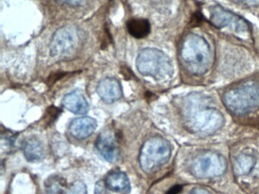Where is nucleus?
<instances>
[{
    "mask_svg": "<svg viewBox=\"0 0 259 194\" xmlns=\"http://www.w3.org/2000/svg\"><path fill=\"white\" fill-rule=\"evenodd\" d=\"M181 58L186 69L193 74H204L211 64V53L207 41L197 34H189L183 41Z\"/></svg>",
    "mask_w": 259,
    "mask_h": 194,
    "instance_id": "f257e3e1",
    "label": "nucleus"
},
{
    "mask_svg": "<svg viewBox=\"0 0 259 194\" xmlns=\"http://www.w3.org/2000/svg\"><path fill=\"white\" fill-rule=\"evenodd\" d=\"M198 103L195 99H191L186 108V119L192 130L200 133H210L220 128L223 122V117L216 109L207 104Z\"/></svg>",
    "mask_w": 259,
    "mask_h": 194,
    "instance_id": "f03ea898",
    "label": "nucleus"
},
{
    "mask_svg": "<svg viewBox=\"0 0 259 194\" xmlns=\"http://www.w3.org/2000/svg\"><path fill=\"white\" fill-rule=\"evenodd\" d=\"M136 66L142 75L154 77L156 80L167 78L174 71L170 59L157 48L142 50L138 56Z\"/></svg>",
    "mask_w": 259,
    "mask_h": 194,
    "instance_id": "7ed1b4c3",
    "label": "nucleus"
},
{
    "mask_svg": "<svg viewBox=\"0 0 259 194\" xmlns=\"http://www.w3.org/2000/svg\"><path fill=\"white\" fill-rule=\"evenodd\" d=\"M227 107L236 114H245L259 108V86L253 82L243 83L225 92Z\"/></svg>",
    "mask_w": 259,
    "mask_h": 194,
    "instance_id": "20e7f679",
    "label": "nucleus"
},
{
    "mask_svg": "<svg viewBox=\"0 0 259 194\" xmlns=\"http://www.w3.org/2000/svg\"><path fill=\"white\" fill-rule=\"evenodd\" d=\"M171 155L170 145L161 137L148 139L142 146L139 155V164L145 173H152L164 165Z\"/></svg>",
    "mask_w": 259,
    "mask_h": 194,
    "instance_id": "39448f33",
    "label": "nucleus"
},
{
    "mask_svg": "<svg viewBox=\"0 0 259 194\" xmlns=\"http://www.w3.org/2000/svg\"><path fill=\"white\" fill-rule=\"evenodd\" d=\"M79 42L78 29L74 26H64L54 33L51 39V54L60 59L67 57L76 50Z\"/></svg>",
    "mask_w": 259,
    "mask_h": 194,
    "instance_id": "423d86ee",
    "label": "nucleus"
},
{
    "mask_svg": "<svg viewBox=\"0 0 259 194\" xmlns=\"http://www.w3.org/2000/svg\"><path fill=\"white\" fill-rule=\"evenodd\" d=\"M210 19L213 25L227 29L235 34H245L249 32V27L245 20L219 6L210 10Z\"/></svg>",
    "mask_w": 259,
    "mask_h": 194,
    "instance_id": "0eeeda50",
    "label": "nucleus"
},
{
    "mask_svg": "<svg viewBox=\"0 0 259 194\" xmlns=\"http://www.w3.org/2000/svg\"><path fill=\"white\" fill-rule=\"evenodd\" d=\"M225 168V161L221 156L207 153L195 159L192 165V171L197 177H209L220 175Z\"/></svg>",
    "mask_w": 259,
    "mask_h": 194,
    "instance_id": "6e6552de",
    "label": "nucleus"
},
{
    "mask_svg": "<svg viewBox=\"0 0 259 194\" xmlns=\"http://www.w3.org/2000/svg\"><path fill=\"white\" fill-rule=\"evenodd\" d=\"M95 147L98 153L110 163H116L120 158V151L110 131L101 133L97 138Z\"/></svg>",
    "mask_w": 259,
    "mask_h": 194,
    "instance_id": "1a4fd4ad",
    "label": "nucleus"
},
{
    "mask_svg": "<svg viewBox=\"0 0 259 194\" xmlns=\"http://www.w3.org/2000/svg\"><path fill=\"white\" fill-rule=\"evenodd\" d=\"M97 90L103 101L107 103H114L122 95L120 83L116 79L110 77L101 80L98 84Z\"/></svg>",
    "mask_w": 259,
    "mask_h": 194,
    "instance_id": "9d476101",
    "label": "nucleus"
},
{
    "mask_svg": "<svg viewBox=\"0 0 259 194\" xmlns=\"http://www.w3.org/2000/svg\"><path fill=\"white\" fill-rule=\"evenodd\" d=\"M96 120L91 117L84 116L75 118L69 124V130L74 137L78 139H85L96 130Z\"/></svg>",
    "mask_w": 259,
    "mask_h": 194,
    "instance_id": "9b49d317",
    "label": "nucleus"
},
{
    "mask_svg": "<svg viewBox=\"0 0 259 194\" xmlns=\"http://www.w3.org/2000/svg\"><path fill=\"white\" fill-rule=\"evenodd\" d=\"M63 105L68 110L77 115H84L89 112V106L87 100L78 90L73 91L65 95Z\"/></svg>",
    "mask_w": 259,
    "mask_h": 194,
    "instance_id": "f8f14e48",
    "label": "nucleus"
},
{
    "mask_svg": "<svg viewBox=\"0 0 259 194\" xmlns=\"http://www.w3.org/2000/svg\"><path fill=\"white\" fill-rule=\"evenodd\" d=\"M106 186L113 192L127 193L131 186L128 176L122 171H112L105 179Z\"/></svg>",
    "mask_w": 259,
    "mask_h": 194,
    "instance_id": "ddd939ff",
    "label": "nucleus"
},
{
    "mask_svg": "<svg viewBox=\"0 0 259 194\" xmlns=\"http://www.w3.org/2000/svg\"><path fill=\"white\" fill-rule=\"evenodd\" d=\"M24 155L28 162H38L45 157L43 143L36 138L28 139L24 147Z\"/></svg>",
    "mask_w": 259,
    "mask_h": 194,
    "instance_id": "4468645a",
    "label": "nucleus"
},
{
    "mask_svg": "<svg viewBox=\"0 0 259 194\" xmlns=\"http://www.w3.org/2000/svg\"><path fill=\"white\" fill-rule=\"evenodd\" d=\"M127 29L128 33L133 37L141 39L145 37L149 34L151 30V25L148 21L142 18L132 19L127 23Z\"/></svg>",
    "mask_w": 259,
    "mask_h": 194,
    "instance_id": "2eb2a0df",
    "label": "nucleus"
},
{
    "mask_svg": "<svg viewBox=\"0 0 259 194\" xmlns=\"http://www.w3.org/2000/svg\"><path fill=\"white\" fill-rule=\"evenodd\" d=\"M66 188V180L60 176H51L45 181L47 194H63Z\"/></svg>",
    "mask_w": 259,
    "mask_h": 194,
    "instance_id": "dca6fc26",
    "label": "nucleus"
},
{
    "mask_svg": "<svg viewBox=\"0 0 259 194\" xmlns=\"http://www.w3.org/2000/svg\"><path fill=\"white\" fill-rule=\"evenodd\" d=\"M252 159L247 156H242L237 160V169L239 173H245L249 171L252 166Z\"/></svg>",
    "mask_w": 259,
    "mask_h": 194,
    "instance_id": "f3484780",
    "label": "nucleus"
},
{
    "mask_svg": "<svg viewBox=\"0 0 259 194\" xmlns=\"http://www.w3.org/2000/svg\"><path fill=\"white\" fill-rule=\"evenodd\" d=\"M66 194H88L87 187L83 182L76 181L68 189Z\"/></svg>",
    "mask_w": 259,
    "mask_h": 194,
    "instance_id": "a211bd4d",
    "label": "nucleus"
},
{
    "mask_svg": "<svg viewBox=\"0 0 259 194\" xmlns=\"http://www.w3.org/2000/svg\"><path fill=\"white\" fill-rule=\"evenodd\" d=\"M107 186H106L105 182H103L102 180L97 182L95 185V194H110L107 191Z\"/></svg>",
    "mask_w": 259,
    "mask_h": 194,
    "instance_id": "6ab92c4d",
    "label": "nucleus"
},
{
    "mask_svg": "<svg viewBox=\"0 0 259 194\" xmlns=\"http://www.w3.org/2000/svg\"><path fill=\"white\" fill-rule=\"evenodd\" d=\"M232 1L246 6H254L259 5V0H232Z\"/></svg>",
    "mask_w": 259,
    "mask_h": 194,
    "instance_id": "aec40b11",
    "label": "nucleus"
},
{
    "mask_svg": "<svg viewBox=\"0 0 259 194\" xmlns=\"http://www.w3.org/2000/svg\"><path fill=\"white\" fill-rule=\"evenodd\" d=\"M60 1L66 3V4L70 5V6H77L81 5L84 0H60Z\"/></svg>",
    "mask_w": 259,
    "mask_h": 194,
    "instance_id": "412c9836",
    "label": "nucleus"
},
{
    "mask_svg": "<svg viewBox=\"0 0 259 194\" xmlns=\"http://www.w3.org/2000/svg\"><path fill=\"white\" fill-rule=\"evenodd\" d=\"M182 189V186L180 185L174 186V187L171 188L166 194H177Z\"/></svg>",
    "mask_w": 259,
    "mask_h": 194,
    "instance_id": "4be33fe9",
    "label": "nucleus"
},
{
    "mask_svg": "<svg viewBox=\"0 0 259 194\" xmlns=\"http://www.w3.org/2000/svg\"><path fill=\"white\" fill-rule=\"evenodd\" d=\"M191 194H209L208 192H206V191L203 190V189H196V190L194 191Z\"/></svg>",
    "mask_w": 259,
    "mask_h": 194,
    "instance_id": "5701e85b",
    "label": "nucleus"
}]
</instances>
